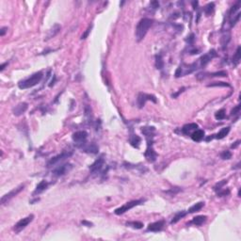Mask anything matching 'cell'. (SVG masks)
<instances>
[{
	"label": "cell",
	"mask_w": 241,
	"mask_h": 241,
	"mask_svg": "<svg viewBox=\"0 0 241 241\" xmlns=\"http://www.w3.org/2000/svg\"><path fill=\"white\" fill-rule=\"evenodd\" d=\"M126 226L131 227L133 229H141L143 227V223L140 221H129L126 222Z\"/></svg>",
	"instance_id": "26"
},
{
	"label": "cell",
	"mask_w": 241,
	"mask_h": 241,
	"mask_svg": "<svg viewBox=\"0 0 241 241\" xmlns=\"http://www.w3.org/2000/svg\"><path fill=\"white\" fill-rule=\"evenodd\" d=\"M214 9H215V4H214L213 2L208 3V4H207V5L204 7V9L205 15H207V16L211 15V14L213 13V11H214Z\"/></svg>",
	"instance_id": "27"
},
{
	"label": "cell",
	"mask_w": 241,
	"mask_h": 241,
	"mask_svg": "<svg viewBox=\"0 0 241 241\" xmlns=\"http://www.w3.org/2000/svg\"><path fill=\"white\" fill-rule=\"evenodd\" d=\"M240 60H241V47L238 46L236 48V51L233 57V63H234V66H237L240 62Z\"/></svg>",
	"instance_id": "22"
},
{
	"label": "cell",
	"mask_w": 241,
	"mask_h": 241,
	"mask_svg": "<svg viewBox=\"0 0 241 241\" xmlns=\"http://www.w3.org/2000/svg\"><path fill=\"white\" fill-rule=\"evenodd\" d=\"M239 112H240V105L236 106V107H234V109H233V110H232V112H231V115H232V116H234V115L238 114Z\"/></svg>",
	"instance_id": "38"
},
{
	"label": "cell",
	"mask_w": 241,
	"mask_h": 241,
	"mask_svg": "<svg viewBox=\"0 0 241 241\" xmlns=\"http://www.w3.org/2000/svg\"><path fill=\"white\" fill-rule=\"evenodd\" d=\"M229 132H230V127H224L222 129H220L219 131V133L217 135H216V138H218V139H221L223 138H225L228 134H229Z\"/></svg>",
	"instance_id": "25"
},
{
	"label": "cell",
	"mask_w": 241,
	"mask_h": 241,
	"mask_svg": "<svg viewBox=\"0 0 241 241\" xmlns=\"http://www.w3.org/2000/svg\"><path fill=\"white\" fill-rule=\"evenodd\" d=\"M179 191H181V189L176 187V188H173V189H171V190H168V191H165V192L168 193V194H171V196H173V195H175L176 193H178Z\"/></svg>",
	"instance_id": "36"
},
{
	"label": "cell",
	"mask_w": 241,
	"mask_h": 241,
	"mask_svg": "<svg viewBox=\"0 0 241 241\" xmlns=\"http://www.w3.org/2000/svg\"><path fill=\"white\" fill-rule=\"evenodd\" d=\"M28 105L24 102V103H20L16 106L13 109L12 112L15 116H21L22 114H24L28 110Z\"/></svg>",
	"instance_id": "15"
},
{
	"label": "cell",
	"mask_w": 241,
	"mask_h": 241,
	"mask_svg": "<svg viewBox=\"0 0 241 241\" xmlns=\"http://www.w3.org/2000/svg\"><path fill=\"white\" fill-rule=\"evenodd\" d=\"M187 214V212H186V211H180V212L176 213L175 216H174V217H173V219L171 220V224H175V223H177L181 219L184 218Z\"/></svg>",
	"instance_id": "24"
},
{
	"label": "cell",
	"mask_w": 241,
	"mask_h": 241,
	"mask_svg": "<svg viewBox=\"0 0 241 241\" xmlns=\"http://www.w3.org/2000/svg\"><path fill=\"white\" fill-rule=\"evenodd\" d=\"M153 24V20L150 18H142L138 24L136 28V40L137 41H142L147 34L148 30Z\"/></svg>",
	"instance_id": "1"
},
{
	"label": "cell",
	"mask_w": 241,
	"mask_h": 241,
	"mask_svg": "<svg viewBox=\"0 0 241 241\" xmlns=\"http://www.w3.org/2000/svg\"><path fill=\"white\" fill-rule=\"evenodd\" d=\"M165 226V221L164 220H158L153 223H150L147 227V231L149 232H160L163 230Z\"/></svg>",
	"instance_id": "13"
},
{
	"label": "cell",
	"mask_w": 241,
	"mask_h": 241,
	"mask_svg": "<svg viewBox=\"0 0 241 241\" xmlns=\"http://www.w3.org/2000/svg\"><path fill=\"white\" fill-rule=\"evenodd\" d=\"M7 30H8V28H2L1 30H0V36L3 37L5 35V33L7 32Z\"/></svg>",
	"instance_id": "43"
},
{
	"label": "cell",
	"mask_w": 241,
	"mask_h": 241,
	"mask_svg": "<svg viewBox=\"0 0 241 241\" xmlns=\"http://www.w3.org/2000/svg\"><path fill=\"white\" fill-rule=\"evenodd\" d=\"M91 28H93V26H90V27L86 29L85 33H84V34H83L82 37H81V40H85V39H87V37L89 36L90 32V30H91Z\"/></svg>",
	"instance_id": "37"
},
{
	"label": "cell",
	"mask_w": 241,
	"mask_h": 241,
	"mask_svg": "<svg viewBox=\"0 0 241 241\" xmlns=\"http://www.w3.org/2000/svg\"><path fill=\"white\" fill-rule=\"evenodd\" d=\"M151 6H153V8L155 10V9H157V8H159V3L157 1H152L151 2Z\"/></svg>",
	"instance_id": "41"
},
{
	"label": "cell",
	"mask_w": 241,
	"mask_h": 241,
	"mask_svg": "<svg viewBox=\"0 0 241 241\" xmlns=\"http://www.w3.org/2000/svg\"><path fill=\"white\" fill-rule=\"evenodd\" d=\"M207 87L210 88V87H231V85L229 84V83H226V82H213L211 83V84H208L207 85Z\"/></svg>",
	"instance_id": "30"
},
{
	"label": "cell",
	"mask_w": 241,
	"mask_h": 241,
	"mask_svg": "<svg viewBox=\"0 0 241 241\" xmlns=\"http://www.w3.org/2000/svg\"><path fill=\"white\" fill-rule=\"evenodd\" d=\"M144 155H145V157H146L149 162H155L156 160L157 154L154 150L153 143H148V147H147V150H146Z\"/></svg>",
	"instance_id": "12"
},
{
	"label": "cell",
	"mask_w": 241,
	"mask_h": 241,
	"mask_svg": "<svg viewBox=\"0 0 241 241\" xmlns=\"http://www.w3.org/2000/svg\"><path fill=\"white\" fill-rule=\"evenodd\" d=\"M197 128H198L197 123H188V124H186V125L183 126L182 132L184 133L185 135H189L191 132L193 133L195 130H197Z\"/></svg>",
	"instance_id": "18"
},
{
	"label": "cell",
	"mask_w": 241,
	"mask_h": 241,
	"mask_svg": "<svg viewBox=\"0 0 241 241\" xmlns=\"http://www.w3.org/2000/svg\"><path fill=\"white\" fill-rule=\"evenodd\" d=\"M87 138H88V133L84 130L77 131L73 134V140L76 142L78 148H80L83 144L86 143Z\"/></svg>",
	"instance_id": "5"
},
{
	"label": "cell",
	"mask_w": 241,
	"mask_h": 241,
	"mask_svg": "<svg viewBox=\"0 0 241 241\" xmlns=\"http://www.w3.org/2000/svg\"><path fill=\"white\" fill-rule=\"evenodd\" d=\"M129 141H130V143L133 147H135V148H138L139 147V144L141 142V138L137 136V135H132L130 138H129Z\"/></svg>",
	"instance_id": "21"
},
{
	"label": "cell",
	"mask_w": 241,
	"mask_h": 241,
	"mask_svg": "<svg viewBox=\"0 0 241 241\" xmlns=\"http://www.w3.org/2000/svg\"><path fill=\"white\" fill-rule=\"evenodd\" d=\"M204 206V203H203V202L197 203V204H195L194 205H192V206L190 207V208L188 209V211H187V213L192 214V213L198 212V211H200Z\"/></svg>",
	"instance_id": "23"
},
{
	"label": "cell",
	"mask_w": 241,
	"mask_h": 241,
	"mask_svg": "<svg viewBox=\"0 0 241 241\" xmlns=\"http://www.w3.org/2000/svg\"><path fill=\"white\" fill-rule=\"evenodd\" d=\"M185 90H186L185 88H182L181 90H179V91H178V93H174V94H172V95H171V96H172V98H176V97H177V96H178V95H179L180 93H183V91H184Z\"/></svg>",
	"instance_id": "40"
},
{
	"label": "cell",
	"mask_w": 241,
	"mask_h": 241,
	"mask_svg": "<svg viewBox=\"0 0 241 241\" xmlns=\"http://www.w3.org/2000/svg\"><path fill=\"white\" fill-rule=\"evenodd\" d=\"M215 57H217V53H216V51L214 50V49H212V50H210L207 54L204 55L200 60H198V64H199V67H204V66H206L207 64H208L212 59H214Z\"/></svg>",
	"instance_id": "9"
},
{
	"label": "cell",
	"mask_w": 241,
	"mask_h": 241,
	"mask_svg": "<svg viewBox=\"0 0 241 241\" xmlns=\"http://www.w3.org/2000/svg\"><path fill=\"white\" fill-rule=\"evenodd\" d=\"M8 64H9L8 62H5V63H3V64L1 65V67H0V71L3 72V71H4V69H5V67H6V66H7Z\"/></svg>",
	"instance_id": "44"
},
{
	"label": "cell",
	"mask_w": 241,
	"mask_h": 241,
	"mask_svg": "<svg viewBox=\"0 0 241 241\" xmlns=\"http://www.w3.org/2000/svg\"><path fill=\"white\" fill-rule=\"evenodd\" d=\"M73 169V166L70 163H65L60 166H57L56 169L53 170V174L55 176H62L65 175L66 173H68L71 170Z\"/></svg>",
	"instance_id": "8"
},
{
	"label": "cell",
	"mask_w": 241,
	"mask_h": 241,
	"mask_svg": "<svg viewBox=\"0 0 241 241\" xmlns=\"http://www.w3.org/2000/svg\"><path fill=\"white\" fill-rule=\"evenodd\" d=\"M239 143H240V140H237L236 142H235V144H233V145H232V148H236V147L239 145Z\"/></svg>",
	"instance_id": "45"
},
{
	"label": "cell",
	"mask_w": 241,
	"mask_h": 241,
	"mask_svg": "<svg viewBox=\"0 0 241 241\" xmlns=\"http://www.w3.org/2000/svg\"><path fill=\"white\" fill-rule=\"evenodd\" d=\"M43 73L41 72H37L35 73H33L31 77H29L28 78L22 80L18 83V87L21 90H26V89H29L36 86L37 84L41 82V78H43Z\"/></svg>",
	"instance_id": "2"
},
{
	"label": "cell",
	"mask_w": 241,
	"mask_h": 241,
	"mask_svg": "<svg viewBox=\"0 0 241 241\" xmlns=\"http://www.w3.org/2000/svg\"><path fill=\"white\" fill-rule=\"evenodd\" d=\"M206 219H207L206 216H197V217L193 218V220H191V223L196 226H201L202 224H204L206 221Z\"/></svg>",
	"instance_id": "20"
},
{
	"label": "cell",
	"mask_w": 241,
	"mask_h": 241,
	"mask_svg": "<svg viewBox=\"0 0 241 241\" xmlns=\"http://www.w3.org/2000/svg\"><path fill=\"white\" fill-rule=\"evenodd\" d=\"M227 184V180H222L221 182H219V183H217V184H216V186L214 187V190L215 191H220V190H221L222 189V187L224 186V185H226Z\"/></svg>",
	"instance_id": "33"
},
{
	"label": "cell",
	"mask_w": 241,
	"mask_h": 241,
	"mask_svg": "<svg viewBox=\"0 0 241 241\" xmlns=\"http://www.w3.org/2000/svg\"><path fill=\"white\" fill-rule=\"evenodd\" d=\"M81 223L83 224V225H86V226H88V227L93 226V223H91V222H89V221H87V220H83V221H81Z\"/></svg>",
	"instance_id": "42"
},
{
	"label": "cell",
	"mask_w": 241,
	"mask_h": 241,
	"mask_svg": "<svg viewBox=\"0 0 241 241\" xmlns=\"http://www.w3.org/2000/svg\"><path fill=\"white\" fill-rule=\"evenodd\" d=\"M192 6H193V9L196 10L197 9V6H198V1H193L192 2Z\"/></svg>",
	"instance_id": "46"
},
{
	"label": "cell",
	"mask_w": 241,
	"mask_h": 241,
	"mask_svg": "<svg viewBox=\"0 0 241 241\" xmlns=\"http://www.w3.org/2000/svg\"><path fill=\"white\" fill-rule=\"evenodd\" d=\"M24 185H20L19 187H17L16 188H13L11 191H10L9 193H7V194H5L2 198H1V204L2 205H4L5 204H7L8 202H10L12 198H14L16 195L17 194H19L21 191L24 189Z\"/></svg>",
	"instance_id": "7"
},
{
	"label": "cell",
	"mask_w": 241,
	"mask_h": 241,
	"mask_svg": "<svg viewBox=\"0 0 241 241\" xmlns=\"http://www.w3.org/2000/svg\"><path fill=\"white\" fill-rule=\"evenodd\" d=\"M33 219H34V215L31 214V215L28 216L27 218H24V219L20 220L14 225V231H15V233H20L21 231H23L33 220Z\"/></svg>",
	"instance_id": "6"
},
{
	"label": "cell",
	"mask_w": 241,
	"mask_h": 241,
	"mask_svg": "<svg viewBox=\"0 0 241 241\" xmlns=\"http://www.w3.org/2000/svg\"><path fill=\"white\" fill-rule=\"evenodd\" d=\"M105 164V159H104V156H100L99 158H97L93 164L90 166V171L93 172V173H95V172H98L100 171L103 168V166Z\"/></svg>",
	"instance_id": "11"
},
{
	"label": "cell",
	"mask_w": 241,
	"mask_h": 241,
	"mask_svg": "<svg viewBox=\"0 0 241 241\" xmlns=\"http://www.w3.org/2000/svg\"><path fill=\"white\" fill-rule=\"evenodd\" d=\"M209 77H227V72L226 71H220V72L212 73H209Z\"/></svg>",
	"instance_id": "31"
},
{
	"label": "cell",
	"mask_w": 241,
	"mask_h": 241,
	"mask_svg": "<svg viewBox=\"0 0 241 241\" xmlns=\"http://www.w3.org/2000/svg\"><path fill=\"white\" fill-rule=\"evenodd\" d=\"M220 157L222 159H230L232 157V153L230 151H224L220 154Z\"/></svg>",
	"instance_id": "35"
},
{
	"label": "cell",
	"mask_w": 241,
	"mask_h": 241,
	"mask_svg": "<svg viewBox=\"0 0 241 241\" xmlns=\"http://www.w3.org/2000/svg\"><path fill=\"white\" fill-rule=\"evenodd\" d=\"M144 201L145 200H142V199H141V200H135V201L128 202V203H126L124 205L119 207V208H117V209H115L114 213L116 215H122L123 213H125L126 211H128V210H130L132 208H134L135 206H138L139 204H142L144 203Z\"/></svg>",
	"instance_id": "3"
},
{
	"label": "cell",
	"mask_w": 241,
	"mask_h": 241,
	"mask_svg": "<svg viewBox=\"0 0 241 241\" xmlns=\"http://www.w3.org/2000/svg\"><path fill=\"white\" fill-rule=\"evenodd\" d=\"M230 40H231V36L230 35L222 37V39H221V44H222L223 49L225 48V46H227V44H228V43L230 41Z\"/></svg>",
	"instance_id": "34"
},
{
	"label": "cell",
	"mask_w": 241,
	"mask_h": 241,
	"mask_svg": "<svg viewBox=\"0 0 241 241\" xmlns=\"http://www.w3.org/2000/svg\"><path fill=\"white\" fill-rule=\"evenodd\" d=\"M204 138V130H201V129H197L192 133V134H191V138H192L194 141H197V142L203 140Z\"/></svg>",
	"instance_id": "19"
},
{
	"label": "cell",
	"mask_w": 241,
	"mask_h": 241,
	"mask_svg": "<svg viewBox=\"0 0 241 241\" xmlns=\"http://www.w3.org/2000/svg\"><path fill=\"white\" fill-rule=\"evenodd\" d=\"M80 149H82L84 152L89 154H97L99 151V148L95 143H90V144L85 143L80 147Z\"/></svg>",
	"instance_id": "16"
},
{
	"label": "cell",
	"mask_w": 241,
	"mask_h": 241,
	"mask_svg": "<svg viewBox=\"0 0 241 241\" xmlns=\"http://www.w3.org/2000/svg\"><path fill=\"white\" fill-rule=\"evenodd\" d=\"M148 100H151L153 101L154 103H156L157 100H156V98L155 95H152V94H146V93H141L138 94V99H137V101H138V106L139 109H142V107L144 106L146 101Z\"/></svg>",
	"instance_id": "10"
},
{
	"label": "cell",
	"mask_w": 241,
	"mask_h": 241,
	"mask_svg": "<svg viewBox=\"0 0 241 241\" xmlns=\"http://www.w3.org/2000/svg\"><path fill=\"white\" fill-rule=\"evenodd\" d=\"M48 182L47 181H45V180H43V181H41L39 184L37 185V187H36V188H35V190H34V192H33V195H37V194H40V193H41L43 192V191H44L46 188H47V187H48Z\"/></svg>",
	"instance_id": "17"
},
{
	"label": "cell",
	"mask_w": 241,
	"mask_h": 241,
	"mask_svg": "<svg viewBox=\"0 0 241 241\" xmlns=\"http://www.w3.org/2000/svg\"><path fill=\"white\" fill-rule=\"evenodd\" d=\"M225 117H226V111H225V109H220L219 111H217L216 112V114H215V118L217 119V120H219V121H220V120H223V119H225Z\"/></svg>",
	"instance_id": "29"
},
{
	"label": "cell",
	"mask_w": 241,
	"mask_h": 241,
	"mask_svg": "<svg viewBox=\"0 0 241 241\" xmlns=\"http://www.w3.org/2000/svg\"><path fill=\"white\" fill-rule=\"evenodd\" d=\"M230 193V190L229 189H224V190H222V191H219L218 192V196H220V197H222V196H225V195H228Z\"/></svg>",
	"instance_id": "39"
},
{
	"label": "cell",
	"mask_w": 241,
	"mask_h": 241,
	"mask_svg": "<svg viewBox=\"0 0 241 241\" xmlns=\"http://www.w3.org/2000/svg\"><path fill=\"white\" fill-rule=\"evenodd\" d=\"M72 155H73L72 151H64V152H62L61 154L54 156L53 158H51L50 160H49L48 163H47V167L48 168L53 167V166L57 164L60 161H62V160H64L66 158H69L70 156H72Z\"/></svg>",
	"instance_id": "4"
},
{
	"label": "cell",
	"mask_w": 241,
	"mask_h": 241,
	"mask_svg": "<svg viewBox=\"0 0 241 241\" xmlns=\"http://www.w3.org/2000/svg\"><path fill=\"white\" fill-rule=\"evenodd\" d=\"M239 9H240V1H237L234 6L231 8V10H230V15L233 16L237 11H239Z\"/></svg>",
	"instance_id": "32"
},
{
	"label": "cell",
	"mask_w": 241,
	"mask_h": 241,
	"mask_svg": "<svg viewBox=\"0 0 241 241\" xmlns=\"http://www.w3.org/2000/svg\"><path fill=\"white\" fill-rule=\"evenodd\" d=\"M61 29V27H60V24H55L54 26L48 30L47 32V34H46V37L44 38V41H48V40H50L52 38H54L57 33H59Z\"/></svg>",
	"instance_id": "14"
},
{
	"label": "cell",
	"mask_w": 241,
	"mask_h": 241,
	"mask_svg": "<svg viewBox=\"0 0 241 241\" xmlns=\"http://www.w3.org/2000/svg\"><path fill=\"white\" fill-rule=\"evenodd\" d=\"M155 67L157 69H162L164 67V61L162 60L161 55H156L155 56Z\"/></svg>",
	"instance_id": "28"
}]
</instances>
